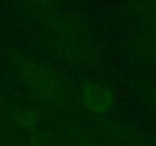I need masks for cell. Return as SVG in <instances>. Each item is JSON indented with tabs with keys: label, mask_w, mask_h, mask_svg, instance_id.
<instances>
[{
	"label": "cell",
	"mask_w": 156,
	"mask_h": 146,
	"mask_svg": "<svg viewBox=\"0 0 156 146\" xmlns=\"http://www.w3.org/2000/svg\"><path fill=\"white\" fill-rule=\"evenodd\" d=\"M20 73L31 91L40 101L51 105L63 102L64 87L54 70L35 61H23L20 64Z\"/></svg>",
	"instance_id": "6da1fadb"
},
{
	"label": "cell",
	"mask_w": 156,
	"mask_h": 146,
	"mask_svg": "<svg viewBox=\"0 0 156 146\" xmlns=\"http://www.w3.org/2000/svg\"><path fill=\"white\" fill-rule=\"evenodd\" d=\"M81 104L95 114L110 113L115 105V95L112 88L101 81H86L80 88Z\"/></svg>",
	"instance_id": "7a4b0ae2"
},
{
	"label": "cell",
	"mask_w": 156,
	"mask_h": 146,
	"mask_svg": "<svg viewBox=\"0 0 156 146\" xmlns=\"http://www.w3.org/2000/svg\"><path fill=\"white\" fill-rule=\"evenodd\" d=\"M38 123V113L32 107L20 108L14 114V125L20 131H32Z\"/></svg>",
	"instance_id": "3957f363"
}]
</instances>
